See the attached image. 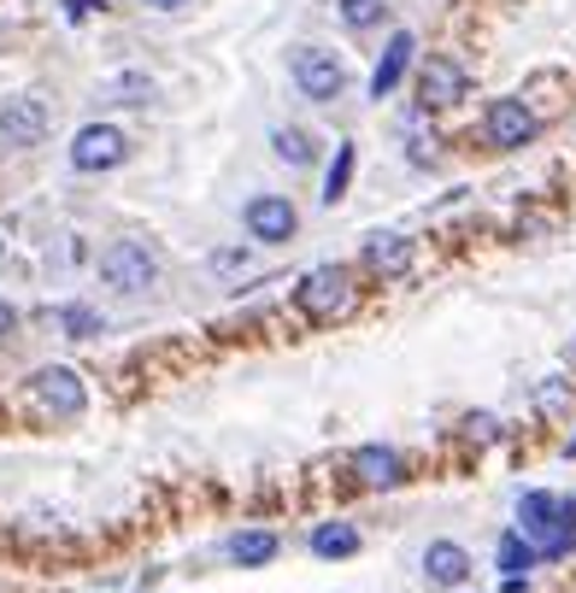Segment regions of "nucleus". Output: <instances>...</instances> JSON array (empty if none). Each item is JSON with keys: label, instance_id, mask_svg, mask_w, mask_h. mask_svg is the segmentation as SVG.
<instances>
[{"label": "nucleus", "instance_id": "nucleus-1", "mask_svg": "<svg viewBox=\"0 0 576 593\" xmlns=\"http://www.w3.org/2000/svg\"><path fill=\"white\" fill-rule=\"evenodd\" d=\"M518 517H523L518 535L535 547V558L541 552H565L571 540H576V505L558 500V494H523Z\"/></svg>", "mask_w": 576, "mask_h": 593}, {"label": "nucleus", "instance_id": "nucleus-2", "mask_svg": "<svg viewBox=\"0 0 576 593\" xmlns=\"http://www.w3.org/2000/svg\"><path fill=\"white\" fill-rule=\"evenodd\" d=\"M100 282L118 288V294H142V288L159 282V259L147 242H135V235H124V242H112L107 253H100Z\"/></svg>", "mask_w": 576, "mask_h": 593}, {"label": "nucleus", "instance_id": "nucleus-3", "mask_svg": "<svg viewBox=\"0 0 576 593\" xmlns=\"http://www.w3.org/2000/svg\"><path fill=\"white\" fill-rule=\"evenodd\" d=\"M300 312L307 317H318V324H324V317H342L347 306H353V282H347V270L342 265H324V270H312L307 282H300Z\"/></svg>", "mask_w": 576, "mask_h": 593}, {"label": "nucleus", "instance_id": "nucleus-4", "mask_svg": "<svg viewBox=\"0 0 576 593\" xmlns=\"http://www.w3.org/2000/svg\"><path fill=\"white\" fill-rule=\"evenodd\" d=\"M295 82L307 100H335L347 89V65L330 54V47H300L295 54Z\"/></svg>", "mask_w": 576, "mask_h": 593}, {"label": "nucleus", "instance_id": "nucleus-5", "mask_svg": "<svg viewBox=\"0 0 576 593\" xmlns=\"http://www.w3.org/2000/svg\"><path fill=\"white\" fill-rule=\"evenodd\" d=\"M30 394H36V405H42L47 417H77L82 405H89V394H82V377H77V370H65V365L36 370Z\"/></svg>", "mask_w": 576, "mask_h": 593}, {"label": "nucleus", "instance_id": "nucleus-6", "mask_svg": "<svg viewBox=\"0 0 576 593\" xmlns=\"http://www.w3.org/2000/svg\"><path fill=\"white\" fill-rule=\"evenodd\" d=\"M124 154H130V142H124V130H112V124H89V130H77V142H71L77 171H112V165H124Z\"/></svg>", "mask_w": 576, "mask_h": 593}, {"label": "nucleus", "instance_id": "nucleus-7", "mask_svg": "<svg viewBox=\"0 0 576 593\" xmlns=\"http://www.w3.org/2000/svg\"><path fill=\"white\" fill-rule=\"evenodd\" d=\"M47 107L36 94H12L7 100V112H0V135H7L12 147H36V142H47Z\"/></svg>", "mask_w": 576, "mask_h": 593}, {"label": "nucleus", "instance_id": "nucleus-8", "mask_svg": "<svg viewBox=\"0 0 576 593\" xmlns=\"http://www.w3.org/2000/svg\"><path fill=\"white\" fill-rule=\"evenodd\" d=\"M459 94H465V65H453L442 54L423 59V71H418V100L423 107H453Z\"/></svg>", "mask_w": 576, "mask_h": 593}, {"label": "nucleus", "instance_id": "nucleus-9", "mask_svg": "<svg viewBox=\"0 0 576 593\" xmlns=\"http://www.w3.org/2000/svg\"><path fill=\"white\" fill-rule=\"evenodd\" d=\"M535 135V112L523 100H495L488 107V142L495 147H523Z\"/></svg>", "mask_w": 576, "mask_h": 593}, {"label": "nucleus", "instance_id": "nucleus-10", "mask_svg": "<svg viewBox=\"0 0 576 593\" xmlns=\"http://www.w3.org/2000/svg\"><path fill=\"white\" fill-rule=\"evenodd\" d=\"M247 230L259 235V242H288L295 235V206H288L283 194H259V200H247Z\"/></svg>", "mask_w": 576, "mask_h": 593}, {"label": "nucleus", "instance_id": "nucleus-11", "mask_svg": "<svg viewBox=\"0 0 576 593\" xmlns=\"http://www.w3.org/2000/svg\"><path fill=\"white\" fill-rule=\"evenodd\" d=\"M412 54H418V36L412 30H395L388 36V47H383V59H377V71H370V94H395V82L406 77V65H412Z\"/></svg>", "mask_w": 576, "mask_h": 593}, {"label": "nucleus", "instance_id": "nucleus-12", "mask_svg": "<svg viewBox=\"0 0 576 593\" xmlns=\"http://www.w3.org/2000/svg\"><path fill=\"white\" fill-rule=\"evenodd\" d=\"M423 570H430V582H442V588H459L465 575H470V552L459 547V540H435V547L423 552Z\"/></svg>", "mask_w": 576, "mask_h": 593}, {"label": "nucleus", "instance_id": "nucleus-13", "mask_svg": "<svg viewBox=\"0 0 576 593\" xmlns=\"http://www.w3.org/2000/svg\"><path fill=\"white\" fill-rule=\"evenodd\" d=\"M365 265L377 270V277H406V270H412V242H406V235H370Z\"/></svg>", "mask_w": 576, "mask_h": 593}, {"label": "nucleus", "instance_id": "nucleus-14", "mask_svg": "<svg viewBox=\"0 0 576 593\" xmlns=\"http://www.w3.org/2000/svg\"><path fill=\"white\" fill-rule=\"evenodd\" d=\"M353 470H359V482H370V488H388V482H400V459L388 447H359L353 452Z\"/></svg>", "mask_w": 576, "mask_h": 593}, {"label": "nucleus", "instance_id": "nucleus-15", "mask_svg": "<svg viewBox=\"0 0 576 593\" xmlns=\"http://www.w3.org/2000/svg\"><path fill=\"white\" fill-rule=\"evenodd\" d=\"M230 558L235 564H270V558H277V535L270 529H242L230 540Z\"/></svg>", "mask_w": 576, "mask_h": 593}, {"label": "nucleus", "instance_id": "nucleus-16", "mask_svg": "<svg viewBox=\"0 0 576 593\" xmlns=\"http://www.w3.org/2000/svg\"><path fill=\"white\" fill-rule=\"evenodd\" d=\"M312 552H318V558H347V552H359V529H347V523H324V529H312Z\"/></svg>", "mask_w": 576, "mask_h": 593}, {"label": "nucleus", "instance_id": "nucleus-17", "mask_svg": "<svg viewBox=\"0 0 576 593\" xmlns=\"http://www.w3.org/2000/svg\"><path fill=\"white\" fill-rule=\"evenodd\" d=\"M270 147H277V159H288V165H312V135L307 130H277Z\"/></svg>", "mask_w": 576, "mask_h": 593}, {"label": "nucleus", "instance_id": "nucleus-18", "mask_svg": "<svg viewBox=\"0 0 576 593\" xmlns=\"http://www.w3.org/2000/svg\"><path fill=\"white\" fill-rule=\"evenodd\" d=\"M347 177H353V142L335 147V165H330V182H324V206H335V200L347 194Z\"/></svg>", "mask_w": 576, "mask_h": 593}, {"label": "nucleus", "instance_id": "nucleus-19", "mask_svg": "<svg viewBox=\"0 0 576 593\" xmlns=\"http://www.w3.org/2000/svg\"><path fill=\"white\" fill-rule=\"evenodd\" d=\"M530 564H535V547L512 529V535L500 540V570H506V575H518V570H530Z\"/></svg>", "mask_w": 576, "mask_h": 593}, {"label": "nucleus", "instance_id": "nucleus-20", "mask_svg": "<svg viewBox=\"0 0 576 593\" xmlns=\"http://www.w3.org/2000/svg\"><path fill=\"white\" fill-rule=\"evenodd\" d=\"M342 7V19L353 30H370V24H383V12H388V0H335Z\"/></svg>", "mask_w": 576, "mask_h": 593}, {"label": "nucleus", "instance_id": "nucleus-21", "mask_svg": "<svg viewBox=\"0 0 576 593\" xmlns=\"http://www.w3.org/2000/svg\"><path fill=\"white\" fill-rule=\"evenodd\" d=\"M147 94H154V77H142V71H124L107 82V100H147Z\"/></svg>", "mask_w": 576, "mask_h": 593}, {"label": "nucleus", "instance_id": "nucleus-22", "mask_svg": "<svg viewBox=\"0 0 576 593\" xmlns=\"http://www.w3.org/2000/svg\"><path fill=\"white\" fill-rule=\"evenodd\" d=\"M59 324H65V335H95V329H100V317H95L89 306H65V312H59Z\"/></svg>", "mask_w": 576, "mask_h": 593}, {"label": "nucleus", "instance_id": "nucleus-23", "mask_svg": "<svg viewBox=\"0 0 576 593\" xmlns=\"http://www.w3.org/2000/svg\"><path fill=\"white\" fill-rule=\"evenodd\" d=\"M212 265H218V270H247V253H242V247H224Z\"/></svg>", "mask_w": 576, "mask_h": 593}, {"label": "nucleus", "instance_id": "nucleus-24", "mask_svg": "<svg viewBox=\"0 0 576 593\" xmlns=\"http://www.w3.org/2000/svg\"><path fill=\"white\" fill-rule=\"evenodd\" d=\"M12 324H19V312H12V306H7V300H0V335H7Z\"/></svg>", "mask_w": 576, "mask_h": 593}, {"label": "nucleus", "instance_id": "nucleus-25", "mask_svg": "<svg viewBox=\"0 0 576 593\" xmlns=\"http://www.w3.org/2000/svg\"><path fill=\"white\" fill-rule=\"evenodd\" d=\"M147 7H159V12H177V7H182V0H147Z\"/></svg>", "mask_w": 576, "mask_h": 593}, {"label": "nucleus", "instance_id": "nucleus-26", "mask_svg": "<svg viewBox=\"0 0 576 593\" xmlns=\"http://www.w3.org/2000/svg\"><path fill=\"white\" fill-rule=\"evenodd\" d=\"M571 452H576V440H571Z\"/></svg>", "mask_w": 576, "mask_h": 593}]
</instances>
